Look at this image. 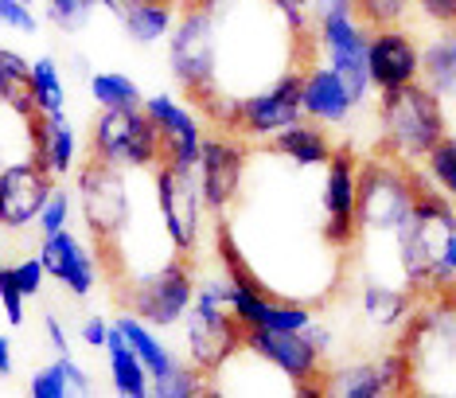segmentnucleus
I'll use <instances>...</instances> for the list:
<instances>
[{
  "label": "nucleus",
  "mask_w": 456,
  "mask_h": 398,
  "mask_svg": "<svg viewBox=\"0 0 456 398\" xmlns=\"http://www.w3.org/2000/svg\"><path fill=\"white\" fill-rule=\"evenodd\" d=\"M375 125H379L375 153L390 156L398 164H421L425 153L449 133V113H444V102L425 82H410V87L379 94Z\"/></svg>",
  "instance_id": "nucleus-1"
},
{
  "label": "nucleus",
  "mask_w": 456,
  "mask_h": 398,
  "mask_svg": "<svg viewBox=\"0 0 456 398\" xmlns=\"http://www.w3.org/2000/svg\"><path fill=\"white\" fill-rule=\"evenodd\" d=\"M413 176H418V203H413L406 223L394 230L390 238H394V258H398L402 281L421 297V293H429L441 250L456 230V203H449L437 187L425 180L418 164H413Z\"/></svg>",
  "instance_id": "nucleus-2"
},
{
  "label": "nucleus",
  "mask_w": 456,
  "mask_h": 398,
  "mask_svg": "<svg viewBox=\"0 0 456 398\" xmlns=\"http://www.w3.org/2000/svg\"><path fill=\"white\" fill-rule=\"evenodd\" d=\"M418 203V176L413 164H398L382 153L359 156V199H355V227L362 238H390L406 223Z\"/></svg>",
  "instance_id": "nucleus-3"
},
{
  "label": "nucleus",
  "mask_w": 456,
  "mask_h": 398,
  "mask_svg": "<svg viewBox=\"0 0 456 398\" xmlns=\"http://www.w3.org/2000/svg\"><path fill=\"white\" fill-rule=\"evenodd\" d=\"M129 172L110 169L90 156L82 169H75V211L82 215L86 230L98 243V258L113 254V243L129 235L133 227V192Z\"/></svg>",
  "instance_id": "nucleus-4"
},
{
  "label": "nucleus",
  "mask_w": 456,
  "mask_h": 398,
  "mask_svg": "<svg viewBox=\"0 0 456 398\" xmlns=\"http://www.w3.org/2000/svg\"><path fill=\"white\" fill-rule=\"evenodd\" d=\"M164 44H168L164 47L168 51V75L188 94V102L219 87V28L200 4L183 0Z\"/></svg>",
  "instance_id": "nucleus-5"
},
{
  "label": "nucleus",
  "mask_w": 456,
  "mask_h": 398,
  "mask_svg": "<svg viewBox=\"0 0 456 398\" xmlns=\"http://www.w3.org/2000/svg\"><path fill=\"white\" fill-rule=\"evenodd\" d=\"M195 301V258L172 254L164 266L141 269L121 286V305L152 328H180Z\"/></svg>",
  "instance_id": "nucleus-6"
},
{
  "label": "nucleus",
  "mask_w": 456,
  "mask_h": 398,
  "mask_svg": "<svg viewBox=\"0 0 456 398\" xmlns=\"http://www.w3.org/2000/svg\"><path fill=\"white\" fill-rule=\"evenodd\" d=\"M90 156L121 172H149L160 164V137L157 125L141 106L98 110L90 125Z\"/></svg>",
  "instance_id": "nucleus-7"
},
{
  "label": "nucleus",
  "mask_w": 456,
  "mask_h": 398,
  "mask_svg": "<svg viewBox=\"0 0 456 398\" xmlns=\"http://www.w3.org/2000/svg\"><path fill=\"white\" fill-rule=\"evenodd\" d=\"M152 195H157V215L172 243V254L195 258L207 235V203L195 169H172L160 161L152 169Z\"/></svg>",
  "instance_id": "nucleus-8"
},
{
  "label": "nucleus",
  "mask_w": 456,
  "mask_h": 398,
  "mask_svg": "<svg viewBox=\"0 0 456 398\" xmlns=\"http://www.w3.org/2000/svg\"><path fill=\"white\" fill-rule=\"evenodd\" d=\"M355 199H359V153L351 145H336L331 161L324 164V187H320V211H324V243L336 254H351L359 246L355 227Z\"/></svg>",
  "instance_id": "nucleus-9"
},
{
  "label": "nucleus",
  "mask_w": 456,
  "mask_h": 398,
  "mask_svg": "<svg viewBox=\"0 0 456 398\" xmlns=\"http://www.w3.org/2000/svg\"><path fill=\"white\" fill-rule=\"evenodd\" d=\"M300 67L281 70L273 82L257 87L250 94H238V121L234 133L246 145H265L269 137H277L281 129H289L293 121H300Z\"/></svg>",
  "instance_id": "nucleus-10"
},
{
  "label": "nucleus",
  "mask_w": 456,
  "mask_h": 398,
  "mask_svg": "<svg viewBox=\"0 0 456 398\" xmlns=\"http://www.w3.org/2000/svg\"><path fill=\"white\" fill-rule=\"evenodd\" d=\"M246 164H250V145L238 137L234 129H219L203 137L200 161H195V180H200L203 203L215 219H226L234 195L242 192Z\"/></svg>",
  "instance_id": "nucleus-11"
},
{
  "label": "nucleus",
  "mask_w": 456,
  "mask_h": 398,
  "mask_svg": "<svg viewBox=\"0 0 456 398\" xmlns=\"http://www.w3.org/2000/svg\"><path fill=\"white\" fill-rule=\"evenodd\" d=\"M367 36L370 28L351 12V16H331L313 24V51L320 62H328L339 79L347 82V90L355 94V102L370 98V75H367Z\"/></svg>",
  "instance_id": "nucleus-12"
},
{
  "label": "nucleus",
  "mask_w": 456,
  "mask_h": 398,
  "mask_svg": "<svg viewBox=\"0 0 456 398\" xmlns=\"http://www.w3.org/2000/svg\"><path fill=\"white\" fill-rule=\"evenodd\" d=\"M180 324H183L188 363H195L207 375H215L234 352L246 348V328L231 312V305H200V301H191L188 317Z\"/></svg>",
  "instance_id": "nucleus-13"
},
{
  "label": "nucleus",
  "mask_w": 456,
  "mask_h": 398,
  "mask_svg": "<svg viewBox=\"0 0 456 398\" xmlns=\"http://www.w3.org/2000/svg\"><path fill=\"white\" fill-rule=\"evenodd\" d=\"M141 110L149 113V121L157 125V137H160V161L172 164V169H195L203 149V118L191 102L175 98V94H144Z\"/></svg>",
  "instance_id": "nucleus-14"
},
{
  "label": "nucleus",
  "mask_w": 456,
  "mask_h": 398,
  "mask_svg": "<svg viewBox=\"0 0 456 398\" xmlns=\"http://www.w3.org/2000/svg\"><path fill=\"white\" fill-rule=\"evenodd\" d=\"M421 70V31L418 24H387L370 28L367 36V75L370 90L387 94L418 82Z\"/></svg>",
  "instance_id": "nucleus-15"
},
{
  "label": "nucleus",
  "mask_w": 456,
  "mask_h": 398,
  "mask_svg": "<svg viewBox=\"0 0 456 398\" xmlns=\"http://www.w3.org/2000/svg\"><path fill=\"white\" fill-rule=\"evenodd\" d=\"M320 391L336 398H387V394H410V360L402 348L382 352L375 360L347 363V368H324Z\"/></svg>",
  "instance_id": "nucleus-16"
},
{
  "label": "nucleus",
  "mask_w": 456,
  "mask_h": 398,
  "mask_svg": "<svg viewBox=\"0 0 456 398\" xmlns=\"http://www.w3.org/2000/svg\"><path fill=\"white\" fill-rule=\"evenodd\" d=\"M55 184L59 180H51L39 169V161H32V153L0 164V230L4 235H24L28 227H36V219L44 211Z\"/></svg>",
  "instance_id": "nucleus-17"
},
{
  "label": "nucleus",
  "mask_w": 456,
  "mask_h": 398,
  "mask_svg": "<svg viewBox=\"0 0 456 398\" xmlns=\"http://www.w3.org/2000/svg\"><path fill=\"white\" fill-rule=\"evenodd\" d=\"M246 348L254 355H262L265 368H273L281 379L293 386H305V383H320L328 360L320 355V348L313 340L300 332H289V328H246Z\"/></svg>",
  "instance_id": "nucleus-18"
},
{
  "label": "nucleus",
  "mask_w": 456,
  "mask_h": 398,
  "mask_svg": "<svg viewBox=\"0 0 456 398\" xmlns=\"http://www.w3.org/2000/svg\"><path fill=\"white\" fill-rule=\"evenodd\" d=\"M39 258H44L47 281H55L59 289H67L75 301L90 297L102 281V258L90 250L70 227L55 230V235H39Z\"/></svg>",
  "instance_id": "nucleus-19"
},
{
  "label": "nucleus",
  "mask_w": 456,
  "mask_h": 398,
  "mask_svg": "<svg viewBox=\"0 0 456 398\" xmlns=\"http://www.w3.org/2000/svg\"><path fill=\"white\" fill-rule=\"evenodd\" d=\"M297 67H300V113H305L308 121L328 125V129L351 125L359 102H355V94L347 90V82L339 79L328 62H320L316 55L300 59Z\"/></svg>",
  "instance_id": "nucleus-20"
},
{
  "label": "nucleus",
  "mask_w": 456,
  "mask_h": 398,
  "mask_svg": "<svg viewBox=\"0 0 456 398\" xmlns=\"http://www.w3.org/2000/svg\"><path fill=\"white\" fill-rule=\"evenodd\" d=\"M78 129L63 118H47V113H32L28 118V153L39 161L51 180H67L78 169Z\"/></svg>",
  "instance_id": "nucleus-21"
},
{
  "label": "nucleus",
  "mask_w": 456,
  "mask_h": 398,
  "mask_svg": "<svg viewBox=\"0 0 456 398\" xmlns=\"http://www.w3.org/2000/svg\"><path fill=\"white\" fill-rule=\"evenodd\" d=\"M180 4L183 0H118L113 16L137 47H157L168 39L175 16H180Z\"/></svg>",
  "instance_id": "nucleus-22"
},
{
  "label": "nucleus",
  "mask_w": 456,
  "mask_h": 398,
  "mask_svg": "<svg viewBox=\"0 0 456 398\" xmlns=\"http://www.w3.org/2000/svg\"><path fill=\"white\" fill-rule=\"evenodd\" d=\"M265 149L273 156H285L293 169H324L331 161V153H336V141H331L328 125L300 118L289 129L277 133V137H269Z\"/></svg>",
  "instance_id": "nucleus-23"
},
{
  "label": "nucleus",
  "mask_w": 456,
  "mask_h": 398,
  "mask_svg": "<svg viewBox=\"0 0 456 398\" xmlns=\"http://www.w3.org/2000/svg\"><path fill=\"white\" fill-rule=\"evenodd\" d=\"M413 301H418V293H413L410 286H402V281L390 286V281H382V278H370V281H362L355 305H359V317H362L367 328L394 332V328L406 324Z\"/></svg>",
  "instance_id": "nucleus-24"
},
{
  "label": "nucleus",
  "mask_w": 456,
  "mask_h": 398,
  "mask_svg": "<svg viewBox=\"0 0 456 398\" xmlns=\"http://www.w3.org/2000/svg\"><path fill=\"white\" fill-rule=\"evenodd\" d=\"M418 82H425L441 102H456V24L433 28L421 36Z\"/></svg>",
  "instance_id": "nucleus-25"
},
{
  "label": "nucleus",
  "mask_w": 456,
  "mask_h": 398,
  "mask_svg": "<svg viewBox=\"0 0 456 398\" xmlns=\"http://www.w3.org/2000/svg\"><path fill=\"white\" fill-rule=\"evenodd\" d=\"M113 328L126 336V344L133 352H137V360L149 368V375H152V383L157 379H168V375L180 368V355H175L168 344L160 340V328H152V324H144L137 312H129V309H121L118 317L110 320Z\"/></svg>",
  "instance_id": "nucleus-26"
},
{
  "label": "nucleus",
  "mask_w": 456,
  "mask_h": 398,
  "mask_svg": "<svg viewBox=\"0 0 456 398\" xmlns=\"http://www.w3.org/2000/svg\"><path fill=\"white\" fill-rule=\"evenodd\" d=\"M106 375H110L113 394H121V398H152V375L137 360V352L129 348L126 336H121L118 328H110V340H106Z\"/></svg>",
  "instance_id": "nucleus-27"
},
{
  "label": "nucleus",
  "mask_w": 456,
  "mask_h": 398,
  "mask_svg": "<svg viewBox=\"0 0 456 398\" xmlns=\"http://www.w3.org/2000/svg\"><path fill=\"white\" fill-rule=\"evenodd\" d=\"M32 398H70V394H94V379L75 355H55L47 368H39L28 379Z\"/></svg>",
  "instance_id": "nucleus-28"
},
{
  "label": "nucleus",
  "mask_w": 456,
  "mask_h": 398,
  "mask_svg": "<svg viewBox=\"0 0 456 398\" xmlns=\"http://www.w3.org/2000/svg\"><path fill=\"white\" fill-rule=\"evenodd\" d=\"M0 106H8L20 118H32V62L20 55L16 47L0 44Z\"/></svg>",
  "instance_id": "nucleus-29"
},
{
  "label": "nucleus",
  "mask_w": 456,
  "mask_h": 398,
  "mask_svg": "<svg viewBox=\"0 0 456 398\" xmlns=\"http://www.w3.org/2000/svg\"><path fill=\"white\" fill-rule=\"evenodd\" d=\"M32 102L36 113H47V118L67 113V70L59 67L55 55H39L32 62Z\"/></svg>",
  "instance_id": "nucleus-30"
},
{
  "label": "nucleus",
  "mask_w": 456,
  "mask_h": 398,
  "mask_svg": "<svg viewBox=\"0 0 456 398\" xmlns=\"http://www.w3.org/2000/svg\"><path fill=\"white\" fill-rule=\"evenodd\" d=\"M86 90L98 110H121V106H141V87L126 70H90Z\"/></svg>",
  "instance_id": "nucleus-31"
},
{
  "label": "nucleus",
  "mask_w": 456,
  "mask_h": 398,
  "mask_svg": "<svg viewBox=\"0 0 456 398\" xmlns=\"http://www.w3.org/2000/svg\"><path fill=\"white\" fill-rule=\"evenodd\" d=\"M418 169H421L425 180L449 199V203H456V133L452 129L425 153V161L418 164Z\"/></svg>",
  "instance_id": "nucleus-32"
},
{
  "label": "nucleus",
  "mask_w": 456,
  "mask_h": 398,
  "mask_svg": "<svg viewBox=\"0 0 456 398\" xmlns=\"http://www.w3.org/2000/svg\"><path fill=\"white\" fill-rule=\"evenodd\" d=\"M200 394H211V375L200 371L195 363H183V360L168 379L152 383V398H200Z\"/></svg>",
  "instance_id": "nucleus-33"
},
{
  "label": "nucleus",
  "mask_w": 456,
  "mask_h": 398,
  "mask_svg": "<svg viewBox=\"0 0 456 398\" xmlns=\"http://www.w3.org/2000/svg\"><path fill=\"white\" fill-rule=\"evenodd\" d=\"M39 4H44V16L51 20V28H59L63 36L86 31L90 16H94V4H90V0H39Z\"/></svg>",
  "instance_id": "nucleus-34"
},
{
  "label": "nucleus",
  "mask_w": 456,
  "mask_h": 398,
  "mask_svg": "<svg viewBox=\"0 0 456 398\" xmlns=\"http://www.w3.org/2000/svg\"><path fill=\"white\" fill-rule=\"evenodd\" d=\"M70 219H75V187H67V180H59L55 187H51L44 211H39V219H36V230L39 235H55V230L70 227Z\"/></svg>",
  "instance_id": "nucleus-35"
},
{
  "label": "nucleus",
  "mask_w": 456,
  "mask_h": 398,
  "mask_svg": "<svg viewBox=\"0 0 456 398\" xmlns=\"http://www.w3.org/2000/svg\"><path fill=\"white\" fill-rule=\"evenodd\" d=\"M355 16L367 28L410 24L413 20V0H355Z\"/></svg>",
  "instance_id": "nucleus-36"
},
{
  "label": "nucleus",
  "mask_w": 456,
  "mask_h": 398,
  "mask_svg": "<svg viewBox=\"0 0 456 398\" xmlns=\"http://www.w3.org/2000/svg\"><path fill=\"white\" fill-rule=\"evenodd\" d=\"M0 312H4V320L12 324V328H20V324L28 320V297L20 293L12 269H8V261L0 258Z\"/></svg>",
  "instance_id": "nucleus-37"
},
{
  "label": "nucleus",
  "mask_w": 456,
  "mask_h": 398,
  "mask_svg": "<svg viewBox=\"0 0 456 398\" xmlns=\"http://www.w3.org/2000/svg\"><path fill=\"white\" fill-rule=\"evenodd\" d=\"M8 269H12L16 286H20V293H24L28 301L44 293V286H47V269H44V258H39V254H20L16 261H8Z\"/></svg>",
  "instance_id": "nucleus-38"
},
{
  "label": "nucleus",
  "mask_w": 456,
  "mask_h": 398,
  "mask_svg": "<svg viewBox=\"0 0 456 398\" xmlns=\"http://www.w3.org/2000/svg\"><path fill=\"white\" fill-rule=\"evenodd\" d=\"M0 28H12V31H20V36H36L39 31V4L0 0Z\"/></svg>",
  "instance_id": "nucleus-39"
},
{
  "label": "nucleus",
  "mask_w": 456,
  "mask_h": 398,
  "mask_svg": "<svg viewBox=\"0 0 456 398\" xmlns=\"http://www.w3.org/2000/svg\"><path fill=\"white\" fill-rule=\"evenodd\" d=\"M413 16H418L425 28H452L456 0H413Z\"/></svg>",
  "instance_id": "nucleus-40"
},
{
  "label": "nucleus",
  "mask_w": 456,
  "mask_h": 398,
  "mask_svg": "<svg viewBox=\"0 0 456 398\" xmlns=\"http://www.w3.org/2000/svg\"><path fill=\"white\" fill-rule=\"evenodd\" d=\"M110 328H113V324H110L106 317H98V312H94V317H86V320L78 324V340L86 344V348H94V352H106Z\"/></svg>",
  "instance_id": "nucleus-41"
},
{
  "label": "nucleus",
  "mask_w": 456,
  "mask_h": 398,
  "mask_svg": "<svg viewBox=\"0 0 456 398\" xmlns=\"http://www.w3.org/2000/svg\"><path fill=\"white\" fill-rule=\"evenodd\" d=\"M44 340H47V348L55 352V355H75L70 352V332H67V324L55 317V312H47L44 317Z\"/></svg>",
  "instance_id": "nucleus-42"
},
{
  "label": "nucleus",
  "mask_w": 456,
  "mask_h": 398,
  "mask_svg": "<svg viewBox=\"0 0 456 398\" xmlns=\"http://www.w3.org/2000/svg\"><path fill=\"white\" fill-rule=\"evenodd\" d=\"M351 12H355V0H308V20L313 24L331 16H351Z\"/></svg>",
  "instance_id": "nucleus-43"
},
{
  "label": "nucleus",
  "mask_w": 456,
  "mask_h": 398,
  "mask_svg": "<svg viewBox=\"0 0 456 398\" xmlns=\"http://www.w3.org/2000/svg\"><path fill=\"white\" fill-rule=\"evenodd\" d=\"M16 371V355H12V340L0 332V379H8V375Z\"/></svg>",
  "instance_id": "nucleus-44"
},
{
  "label": "nucleus",
  "mask_w": 456,
  "mask_h": 398,
  "mask_svg": "<svg viewBox=\"0 0 456 398\" xmlns=\"http://www.w3.org/2000/svg\"><path fill=\"white\" fill-rule=\"evenodd\" d=\"M441 266L449 269V278L456 281V230H452V238L444 243V250H441Z\"/></svg>",
  "instance_id": "nucleus-45"
},
{
  "label": "nucleus",
  "mask_w": 456,
  "mask_h": 398,
  "mask_svg": "<svg viewBox=\"0 0 456 398\" xmlns=\"http://www.w3.org/2000/svg\"><path fill=\"white\" fill-rule=\"evenodd\" d=\"M70 67L78 70V79H90V62L82 59V55H70Z\"/></svg>",
  "instance_id": "nucleus-46"
},
{
  "label": "nucleus",
  "mask_w": 456,
  "mask_h": 398,
  "mask_svg": "<svg viewBox=\"0 0 456 398\" xmlns=\"http://www.w3.org/2000/svg\"><path fill=\"white\" fill-rule=\"evenodd\" d=\"M90 4H94V8H106V12H113V4H118V0H90Z\"/></svg>",
  "instance_id": "nucleus-47"
},
{
  "label": "nucleus",
  "mask_w": 456,
  "mask_h": 398,
  "mask_svg": "<svg viewBox=\"0 0 456 398\" xmlns=\"http://www.w3.org/2000/svg\"><path fill=\"white\" fill-rule=\"evenodd\" d=\"M0 254H4V230H0Z\"/></svg>",
  "instance_id": "nucleus-48"
},
{
  "label": "nucleus",
  "mask_w": 456,
  "mask_h": 398,
  "mask_svg": "<svg viewBox=\"0 0 456 398\" xmlns=\"http://www.w3.org/2000/svg\"><path fill=\"white\" fill-rule=\"evenodd\" d=\"M24 4H39V0H24Z\"/></svg>",
  "instance_id": "nucleus-49"
},
{
  "label": "nucleus",
  "mask_w": 456,
  "mask_h": 398,
  "mask_svg": "<svg viewBox=\"0 0 456 398\" xmlns=\"http://www.w3.org/2000/svg\"><path fill=\"white\" fill-rule=\"evenodd\" d=\"M300 4H308V0H300Z\"/></svg>",
  "instance_id": "nucleus-50"
}]
</instances>
